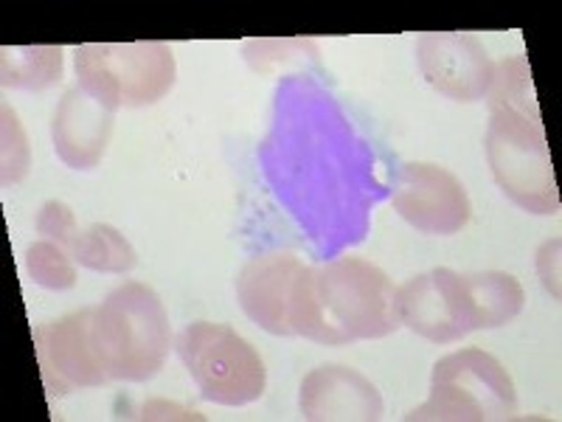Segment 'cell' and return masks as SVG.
Segmentation results:
<instances>
[{"label":"cell","instance_id":"obj_1","mask_svg":"<svg viewBox=\"0 0 562 422\" xmlns=\"http://www.w3.org/2000/svg\"><path fill=\"white\" fill-rule=\"evenodd\" d=\"M394 281L360 256L304 268L290 301V330L315 344L385 338L400 330Z\"/></svg>","mask_w":562,"mask_h":422},{"label":"cell","instance_id":"obj_2","mask_svg":"<svg viewBox=\"0 0 562 422\" xmlns=\"http://www.w3.org/2000/svg\"><path fill=\"white\" fill-rule=\"evenodd\" d=\"M90 338L108 380L144 384L167 364L172 330L160 296L140 281H124L93 308Z\"/></svg>","mask_w":562,"mask_h":422},{"label":"cell","instance_id":"obj_3","mask_svg":"<svg viewBox=\"0 0 562 422\" xmlns=\"http://www.w3.org/2000/svg\"><path fill=\"white\" fill-rule=\"evenodd\" d=\"M484 149L492 178L512 203L531 214L560 211V192L540 113L490 108Z\"/></svg>","mask_w":562,"mask_h":422},{"label":"cell","instance_id":"obj_4","mask_svg":"<svg viewBox=\"0 0 562 422\" xmlns=\"http://www.w3.org/2000/svg\"><path fill=\"white\" fill-rule=\"evenodd\" d=\"M518 414V389L484 349L450 352L434 366L430 397L408 414L416 422H495Z\"/></svg>","mask_w":562,"mask_h":422},{"label":"cell","instance_id":"obj_5","mask_svg":"<svg viewBox=\"0 0 562 422\" xmlns=\"http://www.w3.org/2000/svg\"><path fill=\"white\" fill-rule=\"evenodd\" d=\"M79 88L110 108H147L172 90L178 65L167 43H85L77 48Z\"/></svg>","mask_w":562,"mask_h":422},{"label":"cell","instance_id":"obj_6","mask_svg":"<svg viewBox=\"0 0 562 422\" xmlns=\"http://www.w3.org/2000/svg\"><path fill=\"white\" fill-rule=\"evenodd\" d=\"M178 355L209 403L237 409L256 403L268 389V369L259 352L225 324H189L178 338Z\"/></svg>","mask_w":562,"mask_h":422},{"label":"cell","instance_id":"obj_7","mask_svg":"<svg viewBox=\"0 0 562 422\" xmlns=\"http://www.w3.org/2000/svg\"><path fill=\"white\" fill-rule=\"evenodd\" d=\"M93 308H82L34 330V352L43 371L45 395L65 397L74 389H97L108 384L97 346L90 338Z\"/></svg>","mask_w":562,"mask_h":422},{"label":"cell","instance_id":"obj_8","mask_svg":"<svg viewBox=\"0 0 562 422\" xmlns=\"http://www.w3.org/2000/svg\"><path fill=\"white\" fill-rule=\"evenodd\" d=\"M394 209L422 234L450 237L470 223L473 206L464 184L436 164H405L396 178Z\"/></svg>","mask_w":562,"mask_h":422},{"label":"cell","instance_id":"obj_9","mask_svg":"<svg viewBox=\"0 0 562 422\" xmlns=\"http://www.w3.org/2000/svg\"><path fill=\"white\" fill-rule=\"evenodd\" d=\"M416 63L430 88L453 102H481L495 79V63L473 34H422L416 40Z\"/></svg>","mask_w":562,"mask_h":422},{"label":"cell","instance_id":"obj_10","mask_svg":"<svg viewBox=\"0 0 562 422\" xmlns=\"http://www.w3.org/2000/svg\"><path fill=\"white\" fill-rule=\"evenodd\" d=\"M304 270L290 251H268L254 256L237 276V299L254 324L270 335H293L290 330V301L295 279Z\"/></svg>","mask_w":562,"mask_h":422},{"label":"cell","instance_id":"obj_11","mask_svg":"<svg viewBox=\"0 0 562 422\" xmlns=\"http://www.w3.org/2000/svg\"><path fill=\"white\" fill-rule=\"evenodd\" d=\"M299 411L310 422H374L385 406L378 386L349 366H318L304 378Z\"/></svg>","mask_w":562,"mask_h":422},{"label":"cell","instance_id":"obj_12","mask_svg":"<svg viewBox=\"0 0 562 422\" xmlns=\"http://www.w3.org/2000/svg\"><path fill=\"white\" fill-rule=\"evenodd\" d=\"M115 124V108L88 90L74 85L65 90L52 122V141L65 167L88 173L104 158L110 133Z\"/></svg>","mask_w":562,"mask_h":422},{"label":"cell","instance_id":"obj_13","mask_svg":"<svg viewBox=\"0 0 562 422\" xmlns=\"http://www.w3.org/2000/svg\"><path fill=\"white\" fill-rule=\"evenodd\" d=\"M394 308L400 326H408L411 333L434 344H453L470 335L461 321L450 268H436L405 281L403 288H396Z\"/></svg>","mask_w":562,"mask_h":422},{"label":"cell","instance_id":"obj_14","mask_svg":"<svg viewBox=\"0 0 562 422\" xmlns=\"http://www.w3.org/2000/svg\"><path fill=\"white\" fill-rule=\"evenodd\" d=\"M450 281H453V293L467 333L509 324L518 319L526 304L524 285L504 270H484V274L450 270Z\"/></svg>","mask_w":562,"mask_h":422},{"label":"cell","instance_id":"obj_15","mask_svg":"<svg viewBox=\"0 0 562 422\" xmlns=\"http://www.w3.org/2000/svg\"><path fill=\"white\" fill-rule=\"evenodd\" d=\"M70 256L82 268L99 270V274H127L138 263L135 248L127 243V237L108 223H93L79 231Z\"/></svg>","mask_w":562,"mask_h":422},{"label":"cell","instance_id":"obj_16","mask_svg":"<svg viewBox=\"0 0 562 422\" xmlns=\"http://www.w3.org/2000/svg\"><path fill=\"white\" fill-rule=\"evenodd\" d=\"M3 85L18 90H45L63 77V48L59 45H23L3 48L0 63Z\"/></svg>","mask_w":562,"mask_h":422},{"label":"cell","instance_id":"obj_17","mask_svg":"<svg viewBox=\"0 0 562 422\" xmlns=\"http://www.w3.org/2000/svg\"><path fill=\"white\" fill-rule=\"evenodd\" d=\"M26 270L34 285L45 290H70L77 285L74 256L59 248L57 243H52V240H40V243L29 245Z\"/></svg>","mask_w":562,"mask_h":422},{"label":"cell","instance_id":"obj_18","mask_svg":"<svg viewBox=\"0 0 562 422\" xmlns=\"http://www.w3.org/2000/svg\"><path fill=\"white\" fill-rule=\"evenodd\" d=\"M29 160H32V149H29V138L18 122V113L9 104H3V147H0L3 186L20 184L26 178Z\"/></svg>","mask_w":562,"mask_h":422},{"label":"cell","instance_id":"obj_19","mask_svg":"<svg viewBox=\"0 0 562 422\" xmlns=\"http://www.w3.org/2000/svg\"><path fill=\"white\" fill-rule=\"evenodd\" d=\"M37 231L45 240H52L59 248L68 251V254L79 237V225L77 218H74V211H70V206L59 203V200L43 203V209L37 214Z\"/></svg>","mask_w":562,"mask_h":422},{"label":"cell","instance_id":"obj_20","mask_svg":"<svg viewBox=\"0 0 562 422\" xmlns=\"http://www.w3.org/2000/svg\"><path fill=\"white\" fill-rule=\"evenodd\" d=\"M560 245L562 240L554 237L537 251V274H540V281L543 288L560 301Z\"/></svg>","mask_w":562,"mask_h":422},{"label":"cell","instance_id":"obj_21","mask_svg":"<svg viewBox=\"0 0 562 422\" xmlns=\"http://www.w3.org/2000/svg\"><path fill=\"white\" fill-rule=\"evenodd\" d=\"M138 420H205V417L186 409V406L167 403V400H149L147 406H140Z\"/></svg>","mask_w":562,"mask_h":422}]
</instances>
